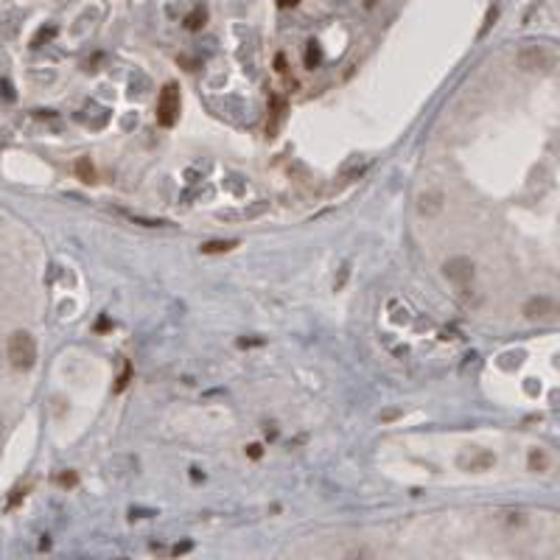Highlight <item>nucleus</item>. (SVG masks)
<instances>
[{
    "label": "nucleus",
    "instance_id": "1",
    "mask_svg": "<svg viewBox=\"0 0 560 560\" xmlns=\"http://www.w3.org/2000/svg\"><path fill=\"white\" fill-rule=\"evenodd\" d=\"M6 356L15 370H31L37 364V339L29 331H15L6 342Z\"/></svg>",
    "mask_w": 560,
    "mask_h": 560
},
{
    "label": "nucleus",
    "instance_id": "2",
    "mask_svg": "<svg viewBox=\"0 0 560 560\" xmlns=\"http://www.w3.org/2000/svg\"><path fill=\"white\" fill-rule=\"evenodd\" d=\"M515 65L524 73H549L557 65V56L549 48H543V45H524L515 54Z\"/></svg>",
    "mask_w": 560,
    "mask_h": 560
},
{
    "label": "nucleus",
    "instance_id": "3",
    "mask_svg": "<svg viewBox=\"0 0 560 560\" xmlns=\"http://www.w3.org/2000/svg\"><path fill=\"white\" fill-rule=\"evenodd\" d=\"M179 107H182L179 84H176V82H168V84L160 90V101H157V121H160V126H174V123L179 121Z\"/></svg>",
    "mask_w": 560,
    "mask_h": 560
},
{
    "label": "nucleus",
    "instance_id": "4",
    "mask_svg": "<svg viewBox=\"0 0 560 560\" xmlns=\"http://www.w3.org/2000/svg\"><path fill=\"white\" fill-rule=\"evenodd\" d=\"M521 314H524L527 322H552L560 314V303L554 297H549V294H535V297H529L524 303Z\"/></svg>",
    "mask_w": 560,
    "mask_h": 560
},
{
    "label": "nucleus",
    "instance_id": "5",
    "mask_svg": "<svg viewBox=\"0 0 560 560\" xmlns=\"http://www.w3.org/2000/svg\"><path fill=\"white\" fill-rule=\"evenodd\" d=\"M443 275L454 283V286H460V289H468L471 283H474V278H476V266H474V261L471 258H448L446 264H443Z\"/></svg>",
    "mask_w": 560,
    "mask_h": 560
},
{
    "label": "nucleus",
    "instance_id": "6",
    "mask_svg": "<svg viewBox=\"0 0 560 560\" xmlns=\"http://www.w3.org/2000/svg\"><path fill=\"white\" fill-rule=\"evenodd\" d=\"M443 202H446V197L440 191H423L418 197V213L426 216V219H432V216H437L443 211Z\"/></svg>",
    "mask_w": 560,
    "mask_h": 560
},
{
    "label": "nucleus",
    "instance_id": "7",
    "mask_svg": "<svg viewBox=\"0 0 560 560\" xmlns=\"http://www.w3.org/2000/svg\"><path fill=\"white\" fill-rule=\"evenodd\" d=\"M493 462H496V457H493L490 451H476V454L465 462V468H468V471H487V468H493Z\"/></svg>",
    "mask_w": 560,
    "mask_h": 560
},
{
    "label": "nucleus",
    "instance_id": "8",
    "mask_svg": "<svg viewBox=\"0 0 560 560\" xmlns=\"http://www.w3.org/2000/svg\"><path fill=\"white\" fill-rule=\"evenodd\" d=\"M205 23H208V9L205 6H197L191 15H185V29L188 31H199Z\"/></svg>",
    "mask_w": 560,
    "mask_h": 560
},
{
    "label": "nucleus",
    "instance_id": "9",
    "mask_svg": "<svg viewBox=\"0 0 560 560\" xmlns=\"http://www.w3.org/2000/svg\"><path fill=\"white\" fill-rule=\"evenodd\" d=\"M76 176H79L82 182H87V185L96 182V168H93L90 157H79V160H76Z\"/></svg>",
    "mask_w": 560,
    "mask_h": 560
},
{
    "label": "nucleus",
    "instance_id": "10",
    "mask_svg": "<svg viewBox=\"0 0 560 560\" xmlns=\"http://www.w3.org/2000/svg\"><path fill=\"white\" fill-rule=\"evenodd\" d=\"M527 465H529V471H535V474H543V471L549 468V457H546L540 448H532V451H529V457H527Z\"/></svg>",
    "mask_w": 560,
    "mask_h": 560
},
{
    "label": "nucleus",
    "instance_id": "11",
    "mask_svg": "<svg viewBox=\"0 0 560 560\" xmlns=\"http://www.w3.org/2000/svg\"><path fill=\"white\" fill-rule=\"evenodd\" d=\"M233 247H239V241H205L202 252L205 255H219V252H230Z\"/></svg>",
    "mask_w": 560,
    "mask_h": 560
},
{
    "label": "nucleus",
    "instance_id": "12",
    "mask_svg": "<svg viewBox=\"0 0 560 560\" xmlns=\"http://www.w3.org/2000/svg\"><path fill=\"white\" fill-rule=\"evenodd\" d=\"M499 15H501V9H499V3H493V6L487 9V15H485V23H482V29H479V37H485V34H487V31L496 26Z\"/></svg>",
    "mask_w": 560,
    "mask_h": 560
},
{
    "label": "nucleus",
    "instance_id": "13",
    "mask_svg": "<svg viewBox=\"0 0 560 560\" xmlns=\"http://www.w3.org/2000/svg\"><path fill=\"white\" fill-rule=\"evenodd\" d=\"M319 59H322V51H319V45H317V43H308V45H305V68H311V70H314V68L319 65Z\"/></svg>",
    "mask_w": 560,
    "mask_h": 560
},
{
    "label": "nucleus",
    "instance_id": "14",
    "mask_svg": "<svg viewBox=\"0 0 560 560\" xmlns=\"http://www.w3.org/2000/svg\"><path fill=\"white\" fill-rule=\"evenodd\" d=\"M26 490H29V487H26V485H17V487H15V490H12V499H9V501H6V507H9V510H12V507H17V504H20V501H23V499H26Z\"/></svg>",
    "mask_w": 560,
    "mask_h": 560
},
{
    "label": "nucleus",
    "instance_id": "15",
    "mask_svg": "<svg viewBox=\"0 0 560 560\" xmlns=\"http://www.w3.org/2000/svg\"><path fill=\"white\" fill-rule=\"evenodd\" d=\"M56 34V29L54 26H48V29H40V34L34 37V45H43V40H51Z\"/></svg>",
    "mask_w": 560,
    "mask_h": 560
},
{
    "label": "nucleus",
    "instance_id": "16",
    "mask_svg": "<svg viewBox=\"0 0 560 560\" xmlns=\"http://www.w3.org/2000/svg\"><path fill=\"white\" fill-rule=\"evenodd\" d=\"M59 482L70 487V485H76V474H62V476H59Z\"/></svg>",
    "mask_w": 560,
    "mask_h": 560
},
{
    "label": "nucleus",
    "instance_id": "17",
    "mask_svg": "<svg viewBox=\"0 0 560 560\" xmlns=\"http://www.w3.org/2000/svg\"><path fill=\"white\" fill-rule=\"evenodd\" d=\"M297 3H300V0H278V6H280V9H294Z\"/></svg>",
    "mask_w": 560,
    "mask_h": 560
},
{
    "label": "nucleus",
    "instance_id": "18",
    "mask_svg": "<svg viewBox=\"0 0 560 560\" xmlns=\"http://www.w3.org/2000/svg\"><path fill=\"white\" fill-rule=\"evenodd\" d=\"M247 454H250V457H255V460H258V457H261V454H264V451H261V446H250V448H247Z\"/></svg>",
    "mask_w": 560,
    "mask_h": 560
},
{
    "label": "nucleus",
    "instance_id": "19",
    "mask_svg": "<svg viewBox=\"0 0 560 560\" xmlns=\"http://www.w3.org/2000/svg\"><path fill=\"white\" fill-rule=\"evenodd\" d=\"M191 549V543H176L174 546V554H182V552H188Z\"/></svg>",
    "mask_w": 560,
    "mask_h": 560
},
{
    "label": "nucleus",
    "instance_id": "20",
    "mask_svg": "<svg viewBox=\"0 0 560 560\" xmlns=\"http://www.w3.org/2000/svg\"><path fill=\"white\" fill-rule=\"evenodd\" d=\"M0 443H3V418H0Z\"/></svg>",
    "mask_w": 560,
    "mask_h": 560
}]
</instances>
